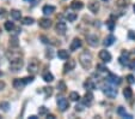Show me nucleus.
Returning a JSON list of instances; mask_svg holds the SVG:
<instances>
[{
    "label": "nucleus",
    "mask_w": 135,
    "mask_h": 119,
    "mask_svg": "<svg viewBox=\"0 0 135 119\" xmlns=\"http://www.w3.org/2000/svg\"><path fill=\"white\" fill-rule=\"evenodd\" d=\"M69 99L72 100V101H79V100H80V95H79L77 91H72V93L69 94Z\"/></svg>",
    "instance_id": "obj_28"
},
{
    "label": "nucleus",
    "mask_w": 135,
    "mask_h": 119,
    "mask_svg": "<svg viewBox=\"0 0 135 119\" xmlns=\"http://www.w3.org/2000/svg\"><path fill=\"white\" fill-rule=\"evenodd\" d=\"M83 42H81V40L78 39V37H75V39H73V41H72V43H71V51L74 52V51H78L80 47H81Z\"/></svg>",
    "instance_id": "obj_9"
},
{
    "label": "nucleus",
    "mask_w": 135,
    "mask_h": 119,
    "mask_svg": "<svg viewBox=\"0 0 135 119\" xmlns=\"http://www.w3.org/2000/svg\"><path fill=\"white\" fill-rule=\"evenodd\" d=\"M57 57L62 60H67L69 58V54L66 49H60V51H57Z\"/></svg>",
    "instance_id": "obj_21"
},
{
    "label": "nucleus",
    "mask_w": 135,
    "mask_h": 119,
    "mask_svg": "<svg viewBox=\"0 0 135 119\" xmlns=\"http://www.w3.org/2000/svg\"><path fill=\"white\" fill-rule=\"evenodd\" d=\"M11 17L13 18V19H20L22 13H20V11H18V10H11Z\"/></svg>",
    "instance_id": "obj_25"
},
{
    "label": "nucleus",
    "mask_w": 135,
    "mask_h": 119,
    "mask_svg": "<svg viewBox=\"0 0 135 119\" xmlns=\"http://www.w3.org/2000/svg\"><path fill=\"white\" fill-rule=\"evenodd\" d=\"M25 81H24V78H16L13 81V87L17 90H20V89L24 88V85H25Z\"/></svg>",
    "instance_id": "obj_12"
},
{
    "label": "nucleus",
    "mask_w": 135,
    "mask_h": 119,
    "mask_svg": "<svg viewBox=\"0 0 135 119\" xmlns=\"http://www.w3.org/2000/svg\"><path fill=\"white\" fill-rule=\"evenodd\" d=\"M4 88H5V83H4V82H1V81H0V90H3Z\"/></svg>",
    "instance_id": "obj_43"
},
{
    "label": "nucleus",
    "mask_w": 135,
    "mask_h": 119,
    "mask_svg": "<svg viewBox=\"0 0 135 119\" xmlns=\"http://www.w3.org/2000/svg\"><path fill=\"white\" fill-rule=\"evenodd\" d=\"M38 68H39V61L37 59H31L30 63H29L28 65V71L29 74L31 75H35L38 71Z\"/></svg>",
    "instance_id": "obj_3"
},
{
    "label": "nucleus",
    "mask_w": 135,
    "mask_h": 119,
    "mask_svg": "<svg viewBox=\"0 0 135 119\" xmlns=\"http://www.w3.org/2000/svg\"><path fill=\"white\" fill-rule=\"evenodd\" d=\"M79 63H80V65H81L85 70L90 69L91 65H92V55H91V53H89L87 51L83 52V53L79 55Z\"/></svg>",
    "instance_id": "obj_1"
},
{
    "label": "nucleus",
    "mask_w": 135,
    "mask_h": 119,
    "mask_svg": "<svg viewBox=\"0 0 135 119\" xmlns=\"http://www.w3.org/2000/svg\"><path fill=\"white\" fill-rule=\"evenodd\" d=\"M99 58H101L104 63L111 61V54H110L108 51H105V49H103V51L99 52Z\"/></svg>",
    "instance_id": "obj_10"
},
{
    "label": "nucleus",
    "mask_w": 135,
    "mask_h": 119,
    "mask_svg": "<svg viewBox=\"0 0 135 119\" xmlns=\"http://www.w3.org/2000/svg\"><path fill=\"white\" fill-rule=\"evenodd\" d=\"M66 89H67V87H66V83L63 82V81H59V83H57V90L65 91Z\"/></svg>",
    "instance_id": "obj_31"
},
{
    "label": "nucleus",
    "mask_w": 135,
    "mask_h": 119,
    "mask_svg": "<svg viewBox=\"0 0 135 119\" xmlns=\"http://www.w3.org/2000/svg\"><path fill=\"white\" fill-rule=\"evenodd\" d=\"M24 81H25V83L28 84V83H31L32 81H34V77H32V76H30V77H25V78H24Z\"/></svg>",
    "instance_id": "obj_40"
},
{
    "label": "nucleus",
    "mask_w": 135,
    "mask_h": 119,
    "mask_svg": "<svg viewBox=\"0 0 135 119\" xmlns=\"http://www.w3.org/2000/svg\"><path fill=\"white\" fill-rule=\"evenodd\" d=\"M43 79H44L45 82H53L54 81V76H53V74H51V72H49V71H47V72H44V74H43Z\"/></svg>",
    "instance_id": "obj_23"
},
{
    "label": "nucleus",
    "mask_w": 135,
    "mask_h": 119,
    "mask_svg": "<svg viewBox=\"0 0 135 119\" xmlns=\"http://www.w3.org/2000/svg\"><path fill=\"white\" fill-rule=\"evenodd\" d=\"M38 25L43 29H48L51 27V20L49 18H41L38 20Z\"/></svg>",
    "instance_id": "obj_13"
},
{
    "label": "nucleus",
    "mask_w": 135,
    "mask_h": 119,
    "mask_svg": "<svg viewBox=\"0 0 135 119\" xmlns=\"http://www.w3.org/2000/svg\"><path fill=\"white\" fill-rule=\"evenodd\" d=\"M104 93H105V95L107 96H109V97H115L116 95H117V89H115L114 87H110V85H107L104 88Z\"/></svg>",
    "instance_id": "obj_7"
},
{
    "label": "nucleus",
    "mask_w": 135,
    "mask_h": 119,
    "mask_svg": "<svg viewBox=\"0 0 135 119\" xmlns=\"http://www.w3.org/2000/svg\"><path fill=\"white\" fill-rule=\"evenodd\" d=\"M128 59H129V53H128V52H123L118 60H120V64H121V65L129 66V61H128Z\"/></svg>",
    "instance_id": "obj_11"
},
{
    "label": "nucleus",
    "mask_w": 135,
    "mask_h": 119,
    "mask_svg": "<svg viewBox=\"0 0 135 119\" xmlns=\"http://www.w3.org/2000/svg\"><path fill=\"white\" fill-rule=\"evenodd\" d=\"M0 108H1V110L3 111H5V112H7V111H9V108H10V104L9 102H0Z\"/></svg>",
    "instance_id": "obj_33"
},
{
    "label": "nucleus",
    "mask_w": 135,
    "mask_h": 119,
    "mask_svg": "<svg viewBox=\"0 0 135 119\" xmlns=\"http://www.w3.org/2000/svg\"><path fill=\"white\" fill-rule=\"evenodd\" d=\"M89 10H90L92 13H97L99 11V3L98 1H91L89 4Z\"/></svg>",
    "instance_id": "obj_17"
},
{
    "label": "nucleus",
    "mask_w": 135,
    "mask_h": 119,
    "mask_svg": "<svg viewBox=\"0 0 135 119\" xmlns=\"http://www.w3.org/2000/svg\"><path fill=\"white\" fill-rule=\"evenodd\" d=\"M127 81H128V83H130V84H134L135 83V77L133 76V75H128V76H127Z\"/></svg>",
    "instance_id": "obj_36"
},
{
    "label": "nucleus",
    "mask_w": 135,
    "mask_h": 119,
    "mask_svg": "<svg viewBox=\"0 0 135 119\" xmlns=\"http://www.w3.org/2000/svg\"><path fill=\"white\" fill-rule=\"evenodd\" d=\"M84 88L87 89V90H93V89L96 88V84H95L91 79H87L86 82L84 83Z\"/></svg>",
    "instance_id": "obj_22"
},
{
    "label": "nucleus",
    "mask_w": 135,
    "mask_h": 119,
    "mask_svg": "<svg viewBox=\"0 0 135 119\" xmlns=\"http://www.w3.org/2000/svg\"><path fill=\"white\" fill-rule=\"evenodd\" d=\"M129 68L132 69V70H135V60L132 63V64H129Z\"/></svg>",
    "instance_id": "obj_42"
},
{
    "label": "nucleus",
    "mask_w": 135,
    "mask_h": 119,
    "mask_svg": "<svg viewBox=\"0 0 135 119\" xmlns=\"http://www.w3.org/2000/svg\"><path fill=\"white\" fill-rule=\"evenodd\" d=\"M18 45H19V42H18V37L12 36L11 39H10V46H12V47H17Z\"/></svg>",
    "instance_id": "obj_30"
},
{
    "label": "nucleus",
    "mask_w": 135,
    "mask_h": 119,
    "mask_svg": "<svg viewBox=\"0 0 135 119\" xmlns=\"http://www.w3.org/2000/svg\"><path fill=\"white\" fill-rule=\"evenodd\" d=\"M43 13L45 14V16H49V14H53L54 12H55V7L51 5H44L42 9Z\"/></svg>",
    "instance_id": "obj_19"
},
{
    "label": "nucleus",
    "mask_w": 135,
    "mask_h": 119,
    "mask_svg": "<svg viewBox=\"0 0 135 119\" xmlns=\"http://www.w3.org/2000/svg\"><path fill=\"white\" fill-rule=\"evenodd\" d=\"M22 23L24 25H31V24L34 23V18L32 17H24L22 19Z\"/></svg>",
    "instance_id": "obj_27"
},
{
    "label": "nucleus",
    "mask_w": 135,
    "mask_h": 119,
    "mask_svg": "<svg viewBox=\"0 0 135 119\" xmlns=\"http://www.w3.org/2000/svg\"><path fill=\"white\" fill-rule=\"evenodd\" d=\"M25 1H29V3H35L36 0H25Z\"/></svg>",
    "instance_id": "obj_46"
},
{
    "label": "nucleus",
    "mask_w": 135,
    "mask_h": 119,
    "mask_svg": "<svg viewBox=\"0 0 135 119\" xmlns=\"http://www.w3.org/2000/svg\"><path fill=\"white\" fill-rule=\"evenodd\" d=\"M107 24H108L110 30H114V27H115V22H114V20H108Z\"/></svg>",
    "instance_id": "obj_38"
},
{
    "label": "nucleus",
    "mask_w": 135,
    "mask_h": 119,
    "mask_svg": "<svg viewBox=\"0 0 135 119\" xmlns=\"http://www.w3.org/2000/svg\"><path fill=\"white\" fill-rule=\"evenodd\" d=\"M93 100V94L91 90H89L86 94H85V96H84V105H87V106H90L91 105V102H92Z\"/></svg>",
    "instance_id": "obj_15"
},
{
    "label": "nucleus",
    "mask_w": 135,
    "mask_h": 119,
    "mask_svg": "<svg viewBox=\"0 0 135 119\" xmlns=\"http://www.w3.org/2000/svg\"><path fill=\"white\" fill-rule=\"evenodd\" d=\"M96 69L99 71V72H105V71H108V69L105 68V66L103 65V64H97Z\"/></svg>",
    "instance_id": "obj_35"
},
{
    "label": "nucleus",
    "mask_w": 135,
    "mask_h": 119,
    "mask_svg": "<svg viewBox=\"0 0 135 119\" xmlns=\"http://www.w3.org/2000/svg\"><path fill=\"white\" fill-rule=\"evenodd\" d=\"M39 39L42 40L43 43H49V40L47 39V36H44V35H42V36H39Z\"/></svg>",
    "instance_id": "obj_41"
},
{
    "label": "nucleus",
    "mask_w": 135,
    "mask_h": 119,
    "mask_svg": "<svg viewBox=\"0 0 135 119\" xmlns=\"http://www.w3.org/2000/svg\"><path fill=\"white\" fill-rule=\"evenodd\" d=\"M66 18H67L68 22H74L77 19V14L74 12H67L66 13Z\"/></svg>",
    "instance_id": "obj_26"
},
{
    "label": "nucleus",
    "mask_w": 135,
    "mask_h": 119,
    "mask_svg": "<svg viewBox=\"0 0 135 119\" xmlns=\"http://www.w3.org/2000/svg\"><path fill=\"white\" fill-rule=\"evenodd\" d=\"M117 5L118 6H127L126 0H117Z\"/></svg>",
    "instance_id": "obj_39"
},
{
    "label": "nucleus",
    "mask_w": 135,
    "mask_h": 119,
    "mask_svg": "<svg viewBox=\"0 0 135 119\" xmlns=\"http://www.w3.org/2000/svg\"><path fill=\"white\" fill-rule=\"evenodd\" d=\"M133 9H134V12H135V5H134V6H133Z\"/></svg>",
    "instance_id": "obj_47"
},
{
    "label": "nucleus",
    "mask_w": 135,
    "mask_h": 119,
    "mask_svg": "<svg viewBox=\"0 0 135 119\" xmlns=\"http://www.w3.org/2000/svg\"><path fill=\"white\" fill-rule=\"evenodd\" d=\"M4 27H5V29L7 31H12L14 29V24L13 22H10V20H7V22H5V24H4Z\"/></svg>",
    "instance_id": "obj_29"
},
{
    "label": "nucleus",
    "mask_w": 135,
    "mask_h": 119,
    "mask_svg": "<svg viewBox=\"0 0 135 119\" xmlns=\"http://www.w3.org/2000/svg\"><path fill=\"white\" fill-rule=\"evenodd\" d=\"M48 118H50V119H54V118H55V117H54L53 114H48Z\"/></svg>",
    "instance_id": "obj_44"
},
{
    "label": "nucleus",
    "mask_w": 135,
    "mask_h": 119,
    "mask_svg": "<svg viewBox=\"0 0 135 119\" xmlns=\"http://www.w3.org/2000/svg\"><path fill=\"white\" fill-rule=\"evenodd\" d=\"M43 91H44L45 96L48 97L50 96V95H53V88L51 87H45V88H43Z\"/></svg>",
    "instance_id": "obj_32"
},
{
    "label": "nucleus",
    "mask_w": 135,
    "mask_h": 119,
    "mask_svg": "<svg viewBox=\"0 0 135 119\" xmlns=\"http://www.w3.org/2000/svg\"><path fill=\"white\" fill-rule=\"evenodd\" d=\"M23 65H24V61H23L22 58H13V59H11V63H10V70L17 72L23 68Z\"/></svg>",
    "instance_id": "obj_2"
},
{
    "label": "nucleus",
    "mask_w": 135,
    "mask_h": 119,
    "mask_svg": "<svg viewBox=\"0 0 135 119\" xmlns=\"http://www.w3.org/2000/svg\"><path fill=\"white\" fill-rule=\"evenodd\" d=\"M57 107H59V110L61 111V112H65L66 110H67L68 107H69V104H68L67 99H65V97H57Z\"/></svg>",
    "instance_id": "obj_4"
},
{
    "label": "nucleus",
    "mask_w": 135,
    "mask_h": 119,
    "mask_svg": "<svg viewBox=\"0 0 135 119\" xmlns=\"http://www.w3.org/2000/svg\"><path fill=\"white\" fill-rule=\"evenodd\" d=\"M108 81H109L111 84H121V77H118V76H116V75H114V74H109V77H108Z\"/></svg>",
    "instance_id": "obj_14"
},
{
    "label": "nucleus",
    "mask_w": 135,
    "mask_h": 119,
    "mask_svg": "<svg viewBox=\"0 0 135 119\" xmlns=\"http://www.w3.org/2000/svg\"><path fill=\"white\" fill-rule=\"evenodd\" d=\"M128 37H129L130 40H133V41H135V31H133V30L128 31Z\"/></svg>",
    "instance_id": "obj_37"
},
{
    "label": "nucleus",
    "mask_w": 135,
    "mask_h": 119,
    "mask_svg": "<svg viewBox=\"0 0 135 119\" xmlns=\"http://www.w3.org/2000/svg\"><path fill=\"white\" fill-rule=\"evenodd\" d=\"M103 1H109V0H103Z\"/></svg>",
    "instance_id": "obj_48"
},
{
    "label": "nucleus",
    "mask_w": 135,
    "mask_h": 119,
    "mask_svg": "<svg viewBox=\"0 0 135 119\" xmlns=\"http://www.w3.org/2000/svg\"><path fill=\"white\" fill-rule=\"evenodd\" d=\"M117 113L120 114L121 117H123V118H128V119H132V118H133V116H130V114L127 113V112H126V108L122 107V106H120V107L117 108Z\"/></svg>",
    "instance_id": "obj_20"
},
{
    "label": "nucleus",
    "mask_w": 135,
    "mask_h": 119,
    "mask_svg": "<svg viewBox=\"0 0 135 119\" xmlns=\"http://www.w3.org/2000/svg\"><path fill=\"white\" fill-rule=\"evenodd\" d=\"M123 95H124V97H126V99L129 100L130 97L133 96V90H132V88H129V87H128V88H124Z\"/></svg>",
    "instance_id": "obj_24"
},
{
    "label": "nucleus",
    "mask_w": 135,
    "mask_h": 119,
    "mask_svg": "<svg viewBox=\"0 0 135 119\" xmlns=\"http://www.w3.org/2000/svg\"><path fill=\"white\" fill-rule=\"evenodd\" d=\"M83 7H84V4L80 1V0H74V1H72L71 3V9L72 10H81Z\"/></svg>",
    "instance_id": "obj_18"
},
{
    "label": "nucleus",
    "mask_w": 135,
    "mask_h": 119,
    "mask_svg": "<svg viewBox=\"0 0 135 119\" xmlns=\"http://www.w3.org/2000/svg\"><path fill=\"white\" fill-rule=\"evenodd\" d=\"M55 30H56L57 34L63 35L66 33V30H67V25H66V23L65 22H57L56 25H55Z\"/></svg>",
    "instance_id": "obj_6"
},
{
    "label": "nucleus",
    "mask_w": 135,
    "mask_h": 119,
    "mask_svg": "<svg viewBox=\"0 0 135 119\" xmlns=\"http://www.w3.org/2000/svg\"><path fill=\"white\" fill-rule=\"evenodd\" d=\"M115 41H116V37L114 36V35H108L104 39V41H103V45H104L105 47H109V46H111Z\"/></svg>",
    "instance_id": "obj_16"
},
{
    "label": "nucleus",
    "mask_w": 135,
    "mask_h": 119,
    "mask_svg": "<svg viewBox=\"0 0 135 119\" xmlns=\"http://www.w3.org/2000/svg\"><path fill=\"white\" fill-rule=\"evenodd\" d=\"M74 68H75V60L69 59L65 64V66H63V74H67V72H69V71L74 70Z\"/></svg>",
    "instance_id": "obj_8"
},
{
    "label": "nucleus",
    "mask_w": 135,
    "mask_h": 119,
    "mask_svg": "<svg viewBox=\"0 0 135 119\" xmlns=\"http://www.w3.org/2000/svg\"><path fill=\"white\" fill-rule=\"evenodd\" d=\"M38 113H39V116H44V114L48 113V108L44 107V106H41V107L38 108Z\"/></svg>",
    "instance_id": "obj_34"
},
{
    "label": "nucleus",
    "mask_w": 135,
    "mask_h": 119,
    "mask_svg": "<svg viewBox=\"0 0 135 119\" xmlns=\"http://www.w3.org/2000/svg\"><path fill=\"white\" fill-rule=\"evenodd\" d=\"M29 118H30V119H37V117L36 116H30Z\"/></svg>",
    "instance_id": "obj_45"
},
{
    "label": "nucleus",
    "mask_w": 135,
    "mask_h": 119,
    "mask_svg": "<svg viewBox=\"0 0 135 119\" xmlns=\"http://www.w3.org/2000/svg\"><path fill=\"white\" fill-rule=\"evenodd\" d=\"M134 52H135V49H134Z\"/></svg>",
    "instance_id": "obj_49"
},
{
    "label": "nucleus",
    "mask_w": 135,
    "mask_h": 119,
    "mask_svg": "<svg viewBox=\"0 0 135 119\" xmlns=\"http://www.w3.org/2000/svg\"><path fill=\"white\" fill-rule=\"evenodd\" d=\"M86 40H87V43L92 47H96L99 42V39L96 34H91V35H87L86 36Z\"/></svg>",
    "instance_id": "obj_5"
}]
</instances>
